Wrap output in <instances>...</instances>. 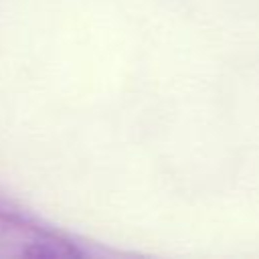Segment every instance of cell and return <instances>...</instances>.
<instances>
[{"mask_svg":"<svg viewBox=\"0 0 259 259\" xmlns=\"http://www.w3.org/2000/svg\"><path fill=\"white\" fill-rule=\"evenodd\" d=\"M69 255H73V249L61 239L24 219L0 212V259H53Z\"/></svg>","mask_w":259,"mask_h":259,"instance_id":"1","label":"cell"}]
</instances>
